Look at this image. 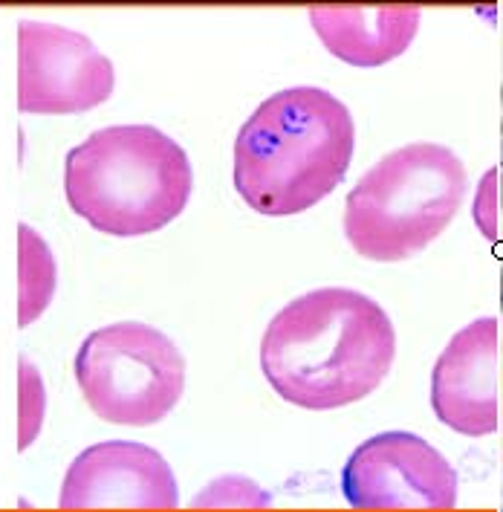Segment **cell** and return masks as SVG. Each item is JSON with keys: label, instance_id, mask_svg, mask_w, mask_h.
I'll use <instances>...</instances> for the list:
<instances>
[{"label": "cell", "instance_id": "cell-1", "mask_svg": "<svg viewBox=\"0 0 503 512\" xmlns=\"http://www.w3.org/2000/svg\"><path fill=\"white\" fill-rule=\"evenodd\" d=\"M397 359V330L379 301L321 287L290 301L261 339V371L287 403L330 411L371 397Z\"/></svg>", "mask_w": 503, "mask_h": 512}, {"label": "cell", "instance_id": "cell-2", "mask_svg": "<svg viewBox=\"0 0 503 512\" xmlns=\"http://www.w3.org/2000/svg\"><path fill=\"white\" fill-rule=\"evenodd\" d=\"M356 125L342 99L290 87L261 102L235 142V189L266 217L301 215L345 180Z\"/></svg>", "mask_w": 503, "mask_h": 512}, {"label": "cell", "instance_id": "cell-3", "mask_svg": "<svg viewBox=\"0 0 503 512\" xmlns=\"http://www.w3.org/2000/svg\"><path fill=\"white\" fill-rule=\"evenodd\" d=\"M186 148L154 125H116L90 134L64 160L70 209L96 232L139 238L159 232L191 200Z\"/></svg>", "mask_w": 503, "mask_h": 512}, {"label": "cell", "instance_id": "cell-4", "mask_svg": "<svg viewBox=\"0 0 503 512\" xmlns=\"http://www.w3.org/2000/svg\"><path fill=\"white\" fill-rule=\"evenodd\" d=\"M466 189V165L446 145L411 142L397 148L347 194V241L379 264L414 258L449 229Z\"/></svg>", "mask_w": 503, "mask_h": 512}, {"label": "cell", "instance_id": "cell-5", "mask_svg": "<svg viewBox=\"0 0 503 512\" xmlns=\"http://www.w3.org/2000/svg\"><path fill=\"white\" fill-rule=\"evenodd\" d=\"M76 382L99 420L142 429L165 420L180 403L186 359L157 327L107 324L81 342Z\"/></svg>", "mask_w": 503, "mask_h": 512}, {"label": "cell", "instance_id": "cell-6", "mask_svg": "<svg viewBox=\"0 0 503 512\" xmlns=\"http://www.w3.org/2000/svg\"><path fill=\"white\" fill-rule=\"evenodd\" d=\"M116 70L99 47L76 29L21 21L18 24V110L21 113H84L113 96Z\"/></svg>", "mask_w": 503, "mask_h": 512}, {"label": "cell", "instance_id": "cell-7", "mask_svg": "<svg viewBox=\"0 0 503 512\" xmlns=\"http://www.w3.org/2000/svg\"><path fill=\"white\" fill-rule=\"evenodd\" d=\"M342 492L356 510H451L457 472L420 434L382 432L347 458Z\"/></svg>", "mask_w": 503, "mask_h": 512}, {"label": "cell", "instance_id": "cell-8", "mask_svg": "<svg viewBox=\"0 0 503 512\" xmlns=\"http://www.w3.org/2000/svg\"><path fill=\"white\" fill-rule=\"evenodd\" d=\"M177 481L157 449L133 440H105L70 463L61 484V510H174Z\"/></svg>", "mask_w": 503, "mask_h": 512}, {"label": "cell", "instance_id": "cell-9", "mask_svg": "<svg viewBox=\"0 0 503 512\" xmlns=\"http://www.w3.org/2000/svg\"><path fill=\"white\" fill-rule=\"evenodd\" d=\"M501 330L495 316L475 319L454 333L431 371V408L451 432L483 437L498 432Z\"/></svg>", "mask_w": 503, "mask_h": 512}, {"label": "cell", "instance_id": "cell-10", "mask_svg": "<svg viewBox=\"0 0 503 512\" xmlns=\"http://www.w3.org/2000/svg\"><path fill=\"white\" fill-rule=\"evenodd\" d=\"M423 12L417 6H316L310 24L324 50L350 67H382L411 47Z\"/></svg>", "mask_w": 503, "mask_h": 512}, {"label": "cell", "instance_id": "cell-11", "mask_svg": "<svg viewBox=\"0 0 503 512\" xmlns=\"http://www.w3.org/2000/svg\"><path fill=\"white\" fill-rule=\"evenodd\" d=\"M58 264L53 249L32 226L18 223V327L38 322L53 304Z\"/></svg>", "mask_w": 503, "mask_h": 512}, {"label": "cell", "instance_id": "cell-12", "mask_svg": "<svg viewBox=\"0 0 503 512\" xmlns=\"http://www.w3.org/2000/svg\"><path fill=\"white\" fill-rule=\"evenodd\" d=\"M47 414V388L38 368L27 356H18V452H27L41 434Z\"/></svg>", "mask_w": 503, "mask_h": 512}, {"label": "cell", "instance_id": "cell-13", "mask_svg": "<svg viewBox=\"0 0 503 512\" xmlns=\"http://www.w3.org/2000/svg\"><path fill=\"white\" fill-rule=\"evenodd\" d=\"M269 504L272 498L264 489L240 475L217 478L194 498V507H269Z\"/></svg>", "mask_w": 503, "mask_h": 512}]
</instances>
